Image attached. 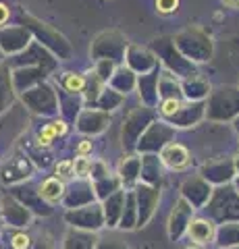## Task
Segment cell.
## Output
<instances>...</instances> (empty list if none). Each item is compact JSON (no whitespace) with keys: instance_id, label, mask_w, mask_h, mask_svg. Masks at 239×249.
<instances>
[{"instance_id":"8","label":"cell","mask_w":239,"mask_h":249,"mask_svg":"<svg viewBox=\"0 0 239 249\" xmlns=\"http://www.w3.org/2000/svg\"><path fill=\"white\" fill-rule=\"evenodd\" d=\"M13 247L15 249H27L29 247V237L27 235H15L13 237Z\"/></svg>"},{"instance_id":"5","label":"cell","mask_w":239,"mask_h":249,"mask_svg":"<svg viewBox=\"0 0 239 249\" xmlns=\"http://www.w3.org/2000/svg\"><path fill=\"white\" fill-rule=\"evenodd\" d=\"M177 4H179V0H156V9L158 13H173L177 9Z\"/></svg>"},{"instance_id":"12","label":"cell","mask_w":239,"mask_h":249,"mask_svg":"<svg viewBox=\"0 0 239 249\" xmlns=\"http://www.w3.org/2000/svg\"><path fill=\"white\" fill-rule=\"evenodd\" d=\"M6 19H9V9H6V6L0 2V25H4Z\"/></svg>"},{"instance_id":"6","label":"cell","mask_w":239,"mask_h":249,"mask_svg":"<svg viewBox=\"0 0 239 249\" xmlns=\"http://www.w3.org/2000/svg\"><path fill=\"white\" fill-rule=\"evenodd\" d=\"M56 175L58 177H71L73 175V162H69V160L58 162L56 164Z\"/></svg>"},{"instance_id":"2","label":"cell","mask_w":239,"mask_h":249,"mask_svg":"<svg viewBox=\"0 0 239 249\" xmlns=\"http://www.w3.org/2000/svg\"><path fill=\"white\" fill-rule=\"evenodd\" d=\"M63 191H65V187L58 178H48V181H44V185H42V197L48 201H56L63 196Z\"/></svg>"},{"instance_id":"9","label":"cell","mask_w":239,"mask_h":249,"mask_svg":"<svg viewBox=\"0 0 239 249\" xmlns=\"http://www.w3.org/2000/svg\"><path fill=\"white\" fill-rule=\"evenodd\" d=\"M179 102H177V100H166V102L163 104V112L165 114H175L177 110H179Z\"/></svg>"},{"instance_id":"7","label":"cell","mask_w":239,"mask_h":249,"mask_svg":"<svg viewBox=\"0 0 239 249\" xmlns=\"http://www.w3.org/2000/svg\"><path fill=\"white\" fill-rule=\"evenodd\" d=\"M52 137H55V129H52V124H48V127H44V131L40 133V143L42 145H50V142H52Z\"/></svg>"},{"instance_id":"10","label":"cell","mask_w":239,"mask_h":249,"mask_svg":"<svg viewBox=\"0 0 239 249\" xmlns=\"http://www.w3.org/2000/svg\"><path fill=\"white\" fill-rule=\"evenodd\" d=\"M92 152V142H81L79 145H77V154L79 156H86Z\"/></svg>"},{"instance_id":"3","label":"cell","mask_w":239,"mask_h":249,"mask_svg":"<svg viewBox=\"0 0 239 249\" xmlns=\"http://www.w3.org/2000/svg\"><path fill=\"white\" fill-rule=\"evenodd\" d=\"M90 160L86 158V156H79L75 162H73V173L77 175V177H88V173H90Z\"/></svg>"},{"instance_id":"1","label":"cell","mask_w":239,"mask_h":249,"mask_svg":"<svg viewBox=\"0 0 239 249\" xmlns=\"http://www.w3.org/2000/svg\"><path fill=\"white\" fill-rule=\"evenodd\" d=\"M189 237L196 241V243H208L214 237V227L212 222L204 220V218H198L189 224Z\"/></svg>"},{"instance_id":"11","label":"cell","mask_w":239,"mask_h":249,"mask_svg":"<svg viewBox=\"0 0 239 249\" xmlns=\"http://www.w3.org/2000/svg\"><path fill=\"white\" fill-rule=\"evenodd\" d=\"M52 129H55V135L67 133V124H65V123H52Z\"/></svg>"},{"instance_id":"4","label":"cell","mask_w":239,"mask_h":249,"mask_svg":"<svg viewBox=\"0 0 239 249\" xmlns=\"http://www.w3.org/2000/svg\"><path fill=\"white\" fill-rule=\"evenodd\" d=\"M65 88H67V89H71V91H79V89L83 88V79H81L79 75H67Z\"/></svg>"}]
</instances>
